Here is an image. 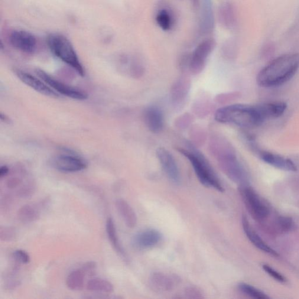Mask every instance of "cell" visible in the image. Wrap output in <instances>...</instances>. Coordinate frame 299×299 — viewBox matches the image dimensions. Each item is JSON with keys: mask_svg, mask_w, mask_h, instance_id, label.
Segmentation results:
<instances>
[{"mask_svg": "<svg viewBox=\"0 0 299 299\" xmlns=\"http://www.w3.org/2000/svg\"><path fill=\"white\" fill-rule=\"evenodd\" d=\"M215 47V42L207 40L201 42L192 54L189 61V69L192 74L197 75L203 71L208 57Z\"/></svg>", "mask_w": 299, "mask_h": 299, "instance_id": "cell-7", "label": "cell"}, {"mask_svg": "<svg viewBox=\"0 0 299 299\" xmlns=\"http://www.w3.org/2000/svg\"><path fill=\"white\" fill-rule=\"evenodd\" d=\"M240 192L244 202L253 218L262 220L268 216L269 213L268 207L252 188L243 185L240 186Z\"/></svg>", "mask_w": 299, "mask_h": 299, "instance_id": "cell-6", "label": "cell"}, {"mask_svg": "<svg viewBox=\"0 0 299 299\" xmlns=\"http://www.w3.org/2000/svg\"><path fill=\"white\" fill-rule=\"evenodd\" d=\"M209 148L223 173L234 183L240 185V186L246 185V172L237 159L232 146L226 140L215 136L211 139Z\"/></svg>", "mask_w": 299, "mask_h": 299, "instance_id": "cell-3", "label": "cell"}, {"mask_svg": "<svg viewBox=\"0 0 299 299\" xmlns=\"http://www.w3.org/2000/svg\"><path fill=\"white\" fill-rule=\"evenodd\" d=\"M161 234L157 230L149 229L141 231L133 237L132 243L136 248L148 249L154 248L161 241Z\"/></svg>", "mask_w": 299, "mask_h": 299, "instance_id": "cell-14", "label": "cell"}, {"mask_svg": "<svg viewBox=\"0 0 299 299\" xmlns=\"http://www.w3.org/2000/svg\"><path fill=\"white\" fill-rule=\"evenodd\" d=\"M38 76L40 79L46 83L52 89L60 94L61 95L69 97V98L77 100H85L88 98L87 94L79 90L74 89L69 86L66 85L56 79H53L44 71L37 69L36 71Z\"/></svg>", "mask_w": 299, "mask_h": 299, "instance_id": "cell-9", "label": "cell"}, {"mask_svg": "<svg viewBox=\"0 0 299 299\" xmlns=\"http://www.w3.org/2000/svg\"><path fill=\"white\" fill-rule=\"evenodd\" d=\"M88 290L97 293L109 294L114 290L113 285L108 281L100 278L91 279L87 284Z\"/></svg>", "mask_w": 299, "mask_h": 299, "instance_id": "cell-22", "label": "cell"}, {"mask_svg": "<svg viewBox=\"0 0 299 299\" xmlns=\"http://www.w3.org/2000/svg\"><path fill=\"white\" fill-rule=\"evenodd\" d=\"M180 282L178 276L162 272H154L149 276L150 288L158 293H165L173 291Z\"/></svg>", "mask_w": 299, "mask_h": 299, "instance_id": "cell-10", "label": "cell"}, {"mask_svg": "<svg viewBox=\"0 0 299 299\" xmlns=\"http://www.w3.org/2000/svg\"><path fill=\"white\" fill-rule=\"evenodd\" d=\"M40 207L35 204H25L19 209L17 217L20 222L25 224L34 223L40 218Z\"/></svg>", "mask_w": 299, "mask_h": 299, "instance_id": "cell-21", "label": "cell"}, {"mask_svg": "<svg viewBox=\"0 0 299 299\" xmlns=\"http://www.w3.org/2000/svg\"><path fill=\"white\" fill-rule=\"evenodd\" d=\"M16 270H17L16 269H13V271L10 273V275H9V277H8L5 282V288L8 289V290L14 289L20 285V281L17 278L15 277Z\"/></svg>", "mask_w": 299, "mask_h": 299, "instance_id": "cell-33", "label": "cell"}, {"mask_svg": "<svg viewBox=\"0 0 299 299\" xmlns=\"http://www.w3.org/2000/svg\"><path fill=\"white\" fill-rule=\"evenodd\" d=\"M48 45L55 56L69 65L81 76H85V70L81 64L72 44L64 36L51 34L48 38Z\"/></svg>", "mask_w": 299, "mask_h": 299, "instance_id": "cell-5", "label": "cell"}, {"mask_svg": "<svg viewBox=\"0 0 299 299\" xmlns=\"http://www.w3.org/2000/svg\"><path fill=\"white\" fill-rule=\"evenodd\" d=\"M190 83L186 79L181 78L172 87L171 98L175 105L183 104L188 96L190 90Z\"/></svg>", "mask_w": 299, "mask_h": 299, "instance_id": "cell-20", "label": "cell"}, {"mask_svg": "<svg viewBox=\"0 0 299 299\" xmlns=\"http://www.w3.org/2000/svg\"><path fill=\"white\" fill-rule=\"evenodd\" d=\"M216 121L243 128H253L268 119L264 103L258 105L235 104L220 108L215 113Z\"/></svg>", "mask_w": 299, "mask_h": 299, "instance_id": "cell-1", "label": "cell"}, {"mask_svg": "<svg viewBox=\"0 0 299 299\" xmlns=\"http://www.w3.org/2000/svg\"><path fill=\"white\" fill-rule=\"evenodd\" d=\"M51 164L57 170L66 173H76L85 170L88 166L83 158L68 154L57 155L52 160Z\"/></svg>", "mask_w": 299, "mask_h": 299, "instance_id": "cell-8", "label": "cell"}, {"mask_svg": "<svg viewBox=\"0 0 299 299\" xmlns=\"http://www.w3.org/2000/svg\"><path fill=\"white\" fill-rule=\"evenodd\" d=\"M15 73L22 83L31 87L36 92L44 94L45 96L54 97V98L59 97V94L52 89L41 79H38L31 74L20 70H16Z\"/></svg>", "mask_w": 299, "mask_h": 299, "instance_id": "cell-13", "label": "cell"}, {"mask_svg": "<svg viewBox=\"0 0 299 299\" xmlns=\"http://www.w3.org/2000/svg\"><path fill=\"white\" fill-rule=\"evenodd\" d=\"M17 237V232L14 227L1 226L0 228V239L2 241L9 242L14 240Z\"/></svg>", "mask_w": 299, "mask_h": 299, "instance_id": "cell-28", "label": "cell"}, {"mask_svg": "<svg viewBox=\"0 0 299 299\" xmlns=\"http://www.w3.org/2000/svg\"><path fill=\"white\" fill-rule=\"evenodd\" d=\"M12 258L19 264H27L30 262V256L28 253L22 249H17L13 252Z\"/></svg>", "mask_w": 299, "mask_h": 299, "instance_id": "cell-30", "label": "cell"}, {"mask_svg": "<svg viewBox=\"0 0 299 299\" xmlns=\"http://www.w3.org/2000/svg\"><path fill=\"white\" fill-rule=\"evenodd\" d=\"M258 154L263 161L273 167L284 171L297 170L295 164L289 158L266 151H259Z\"/></svg>", "mask_w": 299, "mask_h": 299, "instance_id": "cell-15", "label": "cell"}, {"mask_svg": "<svg viewBox=\"0 0 299 299\" xmlns=\"http://www.w3.org/2000/svg\"><path fill=\"white\" fill-rule=\"evenodd\" d=\"M9 40L13 47L24 53H34L37 48L36 38L27 31L16 30L11 32Z\"/></svg>", "mask_w": 299, "mask_h": 299, "instance_id": "cell-12", "label": "cell"}, {"mask_svg": "<svg viewBox=\"0 0 299 299\" xmlns=\"http://www.w3.org/2000/svg\"><path fill=\"white\" fill-rule=\"evenodd\" d=\"M299 67V55L288 54L275 58L259 73L258 85L270 88L282 85L290 80Z\"/></svg>", "mask_w": 299, "mask_h": 299, "instance_id": "cell-2", "label": "cell"}, {"mask_svg": "<svg viewBox=\"0 0 299 299\" xmlns=\"http://www.w3.org/2000/svg\"><path fill=\"white\" fill-rule=\"evenodd\" d=\"M278 224L279 229L283 232H289L293 229L294 223L293 220L289 217H279L278 219Z\"/></svg>", "mask_w": 299, "mask_h": 299, "instance_id": "cell-31", "label": "cell"}, {"mask_svg": "<svg viewBox=\"0 0 299 299\" xmlns=\"http://www.w3.org/2000/svg\"><path fill=\"white\" fill-rule=\"evenodd\" d=\"M86 273L81 269H76L68 275L66 279V285L68 288L71 291H80L84 287Z\"/></svg>", "mask_w": 299, "mask_h": 299, "instance_id": "cell-23", "label": "cell"}, {"mask_svg": "<svg viewBox=\"0 0 299 299\" xmlns=\"http://www.w3.org/2000/svg\"><path fill=\"white\" fill-rule=\"evenodd\" d=\"M96 263L94 261H89L84 264L82 269L85 273H92L96 268Z\"/></svg>", "mask_w": 299, "mask_h": 299, "instance_id": "cell-36", "label": "cell"}, {"mask_svg": "<svg viewBox=\"0 0 299 299\" xmlns=\"http://www.w3.org/2000/svg\"><path fill=\"white\" fill-rule=\"evenodd\" d=\"M184 298L187 299H203L202 291L197 287H188L184 292Z\"/></svg>", "mask_w": 299, "mask_h": 299, "instance_id": "cell-29", "label": "cell"}, {"mask_svg": "<svg viewBox=\"0 0 299 299\" xmlns=\"http://www.w3.org/2000/svg\"><path fill=\"white\" fill-rule=\"evenodd\" d=\"M9 168L6 165H3L0 168V177L1 178L6 176L8 174Z\"/></svg>", "mask_w": 299, "mask_h": 299, "instance_id": "cell-37", "label": "cell"}, {"mask_svg": "<svg viewBox=\"0 0 299 299\" xmlns=\"http://www.w3.org/2000/svg\"><path fill=\"white\" fill-rule=\"evenodd\" d=\"M234 12L233 8L230 4H223L219 10V20L224 27L230 28L233 24Z\"/></svg>", "mask_w": 299, "mask_h": 299, "instance_id": "cell-25", "label": "cell"}, {"mask_svg": "<svg viewBox=\"0 0 299 299\" xmlns=\"http://www.w3.org/2000/svg\"><path fill=\"white\" fill-rule=\"evenodd\" d=\"M262 267L266 273H268L269 275L276 279V280L282 283H284L287 281V279H286L284 276L279 274V272L275 271V269L271 268V266H269L268 265H264Z\"/></svg>", "mask_w": 299, "mask_h": 299, "instance_id": "cell-34", "label": "cell"}, {"mask_svg": "<svg viewBox=\"0 0 299 299\" xmlns=\"http://www.w3.org/2000/svg\"><path fill=\"white\" fill-rule=\"evenodd\" d=\"M156 155L169 180L175 184L180 183L181 175L174 156L167 149L161 148L157 150Z\"/></svg>", "mask_w": 299, "mask_h": 299, "instance_id": "cell-11", "label": "cell"}, {"mask_svg": "<svg viewBox=\"0 0 299 299\" xmlns=\"http://www.w3.org/2000/svg\"><path fill=\"white\" fill-rule=\"evenodd\" d=\"M35 191V186L33 184H26L18 190L17 195L19 197L22 198H28L33 196Z\"/></svg>", "mask_w": 299, "mask_h": 299, "instance_id": "cell-32", "label": "cell"}, {"mask_svg": "<svg viewBox=\"0 0 299 299\" xmlns=\"http://www.w3.org/2000/svg\"><path fill=\"white\" fill-rule=\"evenodd\" d=\"M144 121L151 132L158 133L163 129L164 116L161 110L157 106H150L145 109Z\"/></svg>", "mask_w": 299, "mask_h": 299, "instance_id": "cell-16", "label": "cell"}, {"mask_svg": "<svg viewBox=\"0 0 299 299\" xmlns=\"http://www.w3.org/2000/svg\"><path fill=\"white\" fill-rule=\"evenodd\" d=\"M21 183L20 178L14 177L9 179V180L6 183V186L9 189H14V188H17Z\"/></svg>", "mask_w": 299, "mask_h": 299, "instance_id": "cell-35", "label": "cell"}, {"mask_svg": "<svg viewBox=\"0 0 299 299\" xmlns=\"http://www.w3.org/2000/svg\"><path fill=\"white\" fill-rule=\"evenodd\" d=\"M239 289L244 294L249 296V297L256 299H268L269 297L267 295L263 293L258 289L252 287V286L242 283L239 285Z\"/></svg>", "mask_w": 299, "mask_h": 299, "instance_id": "cell-27", "label": "cell"}, {"mask_svg": "<svg viewBox=\"0 0 299 299\" xmlns=\"http://www.w3.org/2000/svg\"><path fill=\"white\" fill-rule=\"evenodd\" d=\"M115 206L126 226L130 229L134 228L137 224L138 217L135 210L128 201L123 199H117Z\"/></svg>", "mask_w": 299, "mask_h": 299, "instance_id": "cell-18", "label": "cell"}, {"mask_svg": "<svg viewBox=\"0 0 299 299\" xmlns=\"http://www.w3.org/2000/svg\"><path fill=\"white\" fill-rule=\"evenodd\" d=\"M106 232L109 241L111 244L116 252L118 253L120 256H121V258L124 261L128 262V255H127L124 249L123 248L121 242H120L114 222H113L111 217H109L106 220Z\"/></svg>", "mask_w": 299, "mask_h": 299, "instance_id": "cell-19", "label": "cell"}, {"mask_svg": "<svg viewBox=\"0 0 299 299\" xmlns=\"http://www.w3.org/2000/svg\"><path fill=\"white\" fill-rule=\"evenodd\" d=\"M156 22L164 31H168L173 27V18L167 9H162L156 16Z\"/></svg>", "mask_w": 299, "mask_h": 299, "instance_id": "cell-26", "label": "cell"}, {"mask_svg": "<svg viewBox=\"0 0 299 299\" xmlns=\"http://www.w3.org/2000/svg\"><path fill=\"white\" fill-rule=\"evenodd\" d=\"M213 20L210 2L208 0H206L203 3L202 12H201V29H202L203 31L209 32L212 28Z\"/></svg>", "mask_w": 299, "mask_h": 299, "instance_id": "cell-24", "label": "cell"}, {"mask_svg": "<svg viewBox=\"0 0 299 299\" xmlns=\"http://www.w3.org/2000/svg\"><path fill=\"white\" fill-rule=\"evenodd\" d=\"M242 224L243 230L245 231L246 235L248 237L249 241L251 242L256 248L273 256H279L278 252L266 245V244L263 241L261 237H260L256 233L255 231L253 230L246 216H243Z\"/></svg>", "mask_w": 299, "mask_h": 299, "instance_id": "cell-17", "label": "cell"}, {"mask_svg": "<svg viewBox=\"0 0 299 299\" xmlns=\"http://www.w3.org/2000/svg\"><path fill=\"white\" fill-rule=\"evenodd\" d=\"M178 150L190 162L198 180L201 184L206 187L213 188L220 193L224 192L223 185L202 154L191 147L190 149L180 148Z\"/></svg>", "mask_w": 299, "mask_h": 299, "instance_id": "cell-4", "label": "cell"}]
</instances>
